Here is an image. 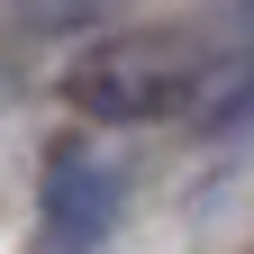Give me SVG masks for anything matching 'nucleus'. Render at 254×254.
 I'll use <instances>...</instances> for the list:
<instances>
[{"label": "nucleus", "mask_w": 254, "mask_h": 254, "mask_svg": "<svg viewBox=\"0 0 254 254\" xmlns=\"http://www.w3.org/2000/svg\"><path fill=\"white\" fill-rule=\"evenodd\" d=\"M118 218V164L100 145H55L46 154V190H37V245L46 254H91Z\"/></svg>", "instance_id": "nucleus-2"}, {"label": "nucleus", "mask_w": 254, "mask_h": 254, "mask_svg": "<svg viewBox=\"0 0 254 254\" xmlns=\"http://www.w3.org/2000/svg\"><path fill=\"white\" fill-rule=\"evenodd\" d=\"M64 91H73V109L109 118V127H154L200 100V55L173 37H100L91 55H73Z\"/></svg>", "instance_id": "nucleus-1"}]
</instances>
